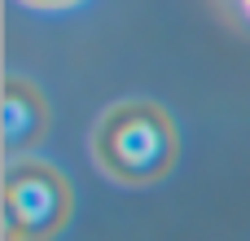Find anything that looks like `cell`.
Listing matches in <instances>:
<instances>
[{"mask_svg":"<svg viewBox=\"0 0 250 241\" xmlns=\"http://www.w3.org/2000/svg\"><path fill=\"white\" fill-rule=\"evenodd\" d=\"M176 154H180V141H176L171 114L145 97L114 101L92 123V158L119 184L141 189L163 180L176 167Z\"/></svg>","mask_w":250,"mask_h":241,"instance_id":"obj_1","label":"cell"},{"mask_svg":"<svg viewBox=\"0 0 250 241\" xmlns=\"http://www.w3.org/2000/svg\"><path fill=\"white\" fill-rule=\"evenodd\" d=\"M70 220V184L40 158L4 167V233L9 241H48Z\"/></svg>","mask_w":250,"mask_h":241,"instance_id":"obj_2","label":"cell"},{"mask_svg":"<svg viewBox=\"0 0 250 241\" xmlns=\"http://www.w3.org/2000/svg\"><path fill=\"white\" fill-rule=\"evenodd\" d=\"M0 119H4V154L22 158L26 149H35L48 132V105L44 92L18 75L4 79V97H0Z\"/></svg>","mask_w":250,"mask_h":241,"instance_id":"obj_3","label":"cell"},{"mask_svg":"<svg viewBox=\"0 0 250 241\" xmlns=\"http://www.w3.org/2000/svg\"><path fill=\"white\" fill-rule=\"evenodd\" d=\"M26 4H35V9H66V4H79V0H26Z\"/></svg>","mask_w":250,"mask_h":241,"instance_id":"obj_4","label":"cell"}]
</instances>
